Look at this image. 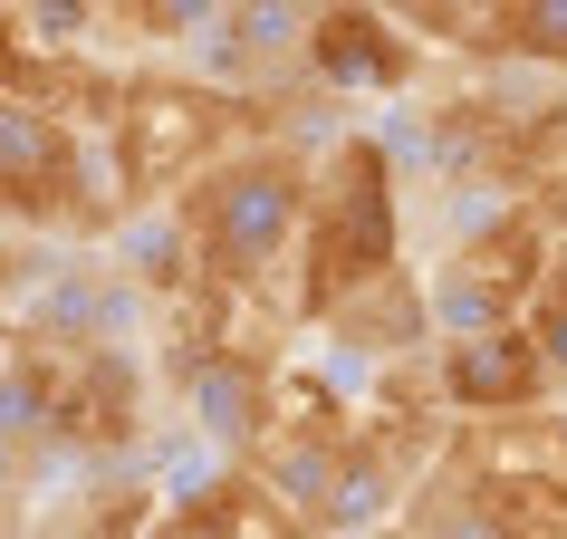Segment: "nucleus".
Masks as SVG:
<instances>
[{"mask_svg":"<svg viewBox=\"0 0 567 539\" xmlns=\"http://www.w3.org/2000/svg\"><path fill=\"white\" fill-rule=\"evenodd\" d=\"M414 20H394L385 0H328V20H318V39H308V78L328 96H394V88H414V68H423V49H414Z\"/></svg>","mask_w":567,"mask_h":539,"instance_id":"nucleus-7","label":"nucleus"},{"mask_svg":"<svg viewBox=\"0 0 567 539\" xmlns=\"http://www.w3.org/2000/svg\"><path fill=\"white\" fill-rule=\"evenodd\" d=\"M567 232L529 193H509L472 222V232H452L443 270H433V318L443 337H472V328H509V318H529L538 289H548V270H558Z\"/></svg>","mask_w":567,"mask_h":539,"instance_id":"nucleus-5","label":"nucleus"},{"mask_svg":"<svg viewBox=\"0 0 567 539\" xmlns=\"http://www.w3.org/2000/svg\"><path fill=\"white\" fill-rule=\"evenodd\" d=\"M404 270V193H394V154L375 135H337L318 145V183H308V241L289 270V308L328 328L365 279Z\"/></svg>","mask_w":567,"mask_h":539,"instance_id":"nucleus-4","label":"nucleus"},{"mask_svg":"<svg viewBox=\"0 0 567 539\" xmlns=\"http://www.w3.org/2000/svg\"><path fill=\"white\" fill-rule=\"evenodd\" d=\"M279 116L269 96L221 88V78H174V68H135V96H125L116 135H106V164H116L125 203H174L183 183H203L212 164H231L240 145H269Z\"/></svg>","mask_w":567,"mask_h":539,"instance_id":"nucleus-3","label":"nucleus"},{"mask_svg":"<svg viewBox=\"0 0 567 539\" xmlns=\"http://www.w3.org/2000/svg\"><path fill=\"white\" fill-rule=\"evenodd\" d=\"M328 20V0H231L212 20V78L250 96H279L289 78H308V39Z\"/></svg>","mask_w":567,"mask_h":539,"instance_id":"nucleus-8","label":"nucleus"},{"mask_svg":"<svg viewBox=\"0 0 567 539\" xmlns=\"http://www.w3.org/2000/svg\"><path fill=\"white\" fill-rule=\"evenodd\" d=\"M308 183H318V154H299L289 135L240 145L231 164H212L203 183H183L174 222L193 241V279L279 289V261L299 270V241H308Z\"/></svg>","mask_w":567,"mask_h":539,"instance_id":"nucleus-1","label":"nucleus"},{"mask_svg":"<svg viewBox=\"0 0 567 539\" xmlns=\"http://www.w3.org/2000/svg\"><path fill=\"white\" fill-rule=\"evenodd\" d=\"M231 0H106V39H135V49H174L203 20H221Z\"/></svg>","mask_w":567,"mask_h":539,"instance_id":"nucleus-10","label":"nucleus"},{"mask_svg":"<svg viewBox=\"0 0 567 539\" xmlns=\"http://www.w3.org/2000/svg\"><path fill=\"white\" fill-rule=\"evenodd\" d=\"M365 539H423V530H414V520H394V530H365Z\"/></svg>","mask_w":567,"mask_h":539,"instance_id":"nucleus-11","label":"nucleus"},{"mask_svg":"<svg viewBox=\"0 0 567 539\" xmlns=\"http://www.w3.org/2000/svg\"><path fill=\"white\" fill-rule=\"evenodd\" d=\"M433 376H443V405L452 415H529L538 395L558 386V357L538 347L529 318H509V328H472V337H443V357H433Z\"/></svg>","mask_w":567,"mask_h":539,"instance_id":"nucleus-6","label":"nucleus"},{"mask_svg":"<svg viewBox=\"0 0 567 539\" xmlns=\"http://www.w3.org/2000/svg\"><path fill=\"white\" fill-rule=\"evenodd\" d=\"M10 434H20V472H30L39 434L59 452H125L145 434V386H135L125 347L59 328V318H20L10 328Z\"/></svg>","mask_w":567,"mask_h":539,"instance_id":"nucleus-2","label":"nucleus"},{"mask_svg":"<svg viewBox=\"0 0 567 539\" xmlns=\"http://www.w3.org/2000/svg\"><path fill=\"white\" fill-rule=\"evenodd\" d=\"M328 328H337V347H357V357L404 366V357H423V337L443 328V318H433V289H423L414 270H385V279H365L357 299L337 308Z\"/></svg>","mask_w":567,"mask_h":539,"instance_id":"nucleus-9","label":"nucleus"}]
</instances>
